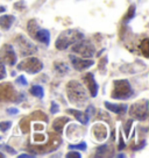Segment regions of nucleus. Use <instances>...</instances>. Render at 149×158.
<instances>
[{"label":"nucleus","instance_id":"nucleus-17","mask_svg":"<svg viewBox=\"0 0 149 158\" xmlns=\"http://www.w3.org/2000/svg\"><path fill=\"white\" fill-rule=\"evenodd\" d=\"M66 112L69 114H72L74 118L79 121L80 123L86 124L89 122V116H87V114L84 113V112H80V110H77V109H68Z\"/></svg>","mask_w":149,"mask_h":158},{"label":"nucleus","instance_id":"nucleus-25","mask_svg":"<svg viewBox=\"0 0 149 158\" xmlns=\"http://www.w3.org/2000/svg\"><path fill=\"white\" fill-rule=\"evenodd\" d=\"M107 150H109V147H107V145H103V147H100V148L97 150L96 156H97V157H99V156H105V153L107 152Z\"/></svg>","mask_w":149,"mask_h":158},{"label":"nucleus","instance_id":"nucleus-19","mask_svg":"<svg viewBox=\"0 0 149 158\" xmlns=\"http://www.w3.org/2000/svg\"><path fill=\"white\" fill-rule=\"evenodd\" d=\"M29 118L30 120H42V121H47V122H48V116H47L43 112H41V110L33 112V113L30 114Z\"/></svg>","mask_w":149,"mask_h":158},{"label":"nucleus","instance_id":"nucleus-31","mask_svg":"<svg viewBox=\"0 0 149 158\" xmlns=\"http://www.w3.org/2000/svg\"><path fill=\"white\" fill-rule=\"evenodd\" d=\"M16 81H18V83H19V84L23 85V86H27V85H28V81H27V80H26V79H25V77H23V76H20V77H19V78L16 79Z\"/></svg>","mask_w":149,"mask_h":158},{"label":"nucleus","instance_id":"nucleus-40","mask_svg":"<svg viewBox=\"0 0 149 158\" xmlns=\"http://www.w3.org/2000/svg\"><path fill=\"white\" fill-rule=\"evenodd\" d=\"M0 12H5V7H1L0 6Z\"/></svg>","mask_w":149,"mask_h":158},{"label":"nucleus","instance_id":"nucleus-37","mask_svg":"<svg viewBox=\"0 0 149 158\" xmlns=\"http://www.w3.org/2000/svg\"><path fill=\"white\" fill-rule=\"evenodd\" d=\"M125 148V143H124V139H122V137L120 136V144H119V149L121 150V149Z\"/></svg>","mask_w":149,"mask_h":158},{"label":"nucleus","instance_id":"nucleus-1","mask_svg":"<svg viewBox=\"0 0 149 158\" xmlns=\"http://www.w3.org/2000/svg\"><path fill=\"white\" fill-rule=\"evenodd\" d=\"M66 93L69 97V100L72 104H83L87 100V92L84 89V86L76 81V80H71L66 85Z\"/></svg>","mask_w":149,"mask_h":158},{"label":"nucleus","instance_id":"nucleus-21","mask_svg":"<svg viewBox=\"0 0 149 158\" xmlns=\"http://www.w3.org/2000/svg\"><path fill=\"white\" fill-rule=\"evenodd\" d=\"M55 66V71L58 72V73H65L68 71V66L64 64V63H61V62H55L54 63Z\"/></svg>","mask_w":149,"mask_h":158},{"label":"nucleus","instance_id":"nucleus-29","mask_svg":"<svg viewBox=\"0 0 149 158\" xmlns=\"http://www.w3.org/2000/svg\"><path fill=\"white\" fill-rule=\"evenodd\" d=\"M6 77V70L4 66V63L0 60V79H4Z\"/></svg>","mask_w":149,"mask_h":158},{"label":"nucleus","instance_id":"nucleus-28","mask_svg":"<svg viewBox=\"0 0 149 158\" xmlns=\"http://www.w3.org/2000/svg\"><path fill=\"white\" fill-rule=\"evenodd\" d=\"M45 139V135H41V134H35V135H34V141H35V142H37V143L43 142Z\"/></svg>","mask_w":149,"mask_h":158},{"label":"nucleus","instance_id":"nucleus-15","mask_svg":"<svg viewBox=\"0 0 149 158\" xmlns=\"http://www.w3.org/2000/svg\"><path fill=\"white\" fill-rule=\"evenodd\" d=\"M14 21H15L14 15H2V16H0V28L4 30L10 29Z\"/></svg>","mask_w":149,"mask_h":158},{"label":"nucleus","instance_id":"nucleus-26","mask_svg":"<svg viewBox=\"0 0 149 158\" xmlns=\"http://www.w3.org/2000/svg\"><path fill=\"white\" fill-rule=\"evenodd\" d=\"M11 123L10 121H5V122H0V130H2V131H6V130H8L11 128Z\"/></svg>","mask_w":149,"mask_h":158},{"label":"nucleus","instance_id":"nucleus-9","mask_svg":"<svg viewBox=\"0 0 149 158\" xmlns=\"http://www.w3.org/2000/svg\"><path fill=\"white\" fill-rule=\"evenodd\" d=\"M14 41L22 56H29V55H33L37 51V48L35 47V44H33L30 41H28L23 35L16 36Z\"/></svg>","mask_w":149,"mask_h":158},{"label":"nucleus","instance_id":"nucleus-32","mask_svg":"<svg viewBox=\"0 0 149 158\" xmlns=\"http://www.w3.org/2000/svg\"><path fill=\"white\" fill-rule=\"evenodd\" d=\"M130 127H132V120H129L128 122L125 124V134H126V136L129 135V128Z\"/></svg>","mask_w":149,"mask_h":158},{"label":"nucleus","instance_id":"nucleus-41","mask_svg":"<svg viewBox=\"0 0 149 158\" xmlns=\"http://www.w3.org/2000/svg\"><path fill=\"white\" fill-rule=\"evenodd\" d=\"M0 157H5V156H4V155H2V153L0 152Z\"/></svg>","mask_w":149,"mask_h":158},{"label":"nucleus","instance_id":"nucleus-11","mask_svg":"<svg viewBox=\"0 0 149 158\" xmlns=\"http://www.w3.org/2000/svg\"><path fill=\"white\" fill-rule=\"evenodd\" d=\"M0 60L7 65H14L16 63V54L11 44H4L0 49Z\"/></svg>","mask_w":149,"mask_h":158},{"label":"nucleus","instance_id":"nucleus-35","mask_svg":"<svg viewBox=\"0 0 149 158\" xmlns=\"http://www.w3.org/2000/svg\"><path fill=\"white\" fill-rule=\"evenodd\" d=\"M2 149H5V150H7V151H10L12 155H15V150L14 149H12L11 147H8V145H4V147H1Z\"/></svg>","mask_w":149,"mask_h":158},{"label":"nucleus","instance_id":"nucleus-7","mask_svg":"<svg viewBox=\"0 0 149 158\" xmlns=\"http://www.w3.org/2000/svg\"><path fill=\"white\" fill-rule=\"evenodd\" d=\"M43 68V64L41 62L40 59L35 58V57H29V58H26L23 59L22 62L19 63L18 65V69L22 70V71H26L28 73H37L40 72L41 70Z\"/></svg>","mask_w":149,"mask_h":158},{"label":"nucleus","instance_id":"nucleus-14","mask_svg":"<svg viewBox=\"0 0 149 158\" xmlns=\"http://www.w3.org/2000/svg\"><path fill=\"white\" fill-rule=\"evenodd\" d=\"M92 133H93V135H95L96 138H97L99 142L105 141L106 137H107V129H106V127H105L104 124H101V123L95 124L93 128H92Z\"/></svg>","mask_w":149,"mask_h":158},{"label":"nucleus","instance_id":"nucleus-38","mask_svg":"<svg viewBox=\"0 0 149 158\" xmlns=\"http://www.w3.org/2000/svg\"><path fill=\"white\" fill-rule=\"evenodd\" d=\"M34 128L36 129V130H37V129H39V130H43V128H45V127H43L42 124H35Z\"/></svg>","mask_w":149,"mask_h":158},{"label":"nucleus","instance_id":"nucleus-36","mask_svg":"<svg viewBox=\"0 0 149 158\" xmlns=\"http://www.w3.org/2000/svg\"><path fill=\"white\" fill-rule=\"evenodd\" d=\"M18 109L16 108H8L7 109V113H10V114H18Z\"/></svg>","mask_w":149,"mask_h":158},{"label":"nucleus","instance_id":"nucleus-2","mask_svg":"<svg viewBox=\"0 0 149 158\" xmlns=\"http://www.w3.org/2000/svg\"><path fill=\"white\" fill-rule=\"evenodd\" d=\"M82 39H84V35L78 30H65L57 37L55 45L58 50H64Z\"/></svg>","mask_w":149,"mask_h":158},{"label":"nucleus","instance_id":"nucleus-42","mask_svg":"<svg viewBox=\"0 0 149 158\" xmlns=\"http://www.w3.org/2000/svg\"><path fill=\"white\" fill-rule=\"evenodd\" d=\"M0 139H1V137H0Z\"/></svg>","mask_w":149,"mask_h":158},{"label":"nucleus","instance_id":"nucleus-5","mask_svg":"<svg viewBox=\"0 0 149 158\" xmlns=\"http://www.w3.org/2000/svg\"><path fill=\"white\" fill-rule=\"evenodd\" d=\"M149 102L148 100H140L138 102H135L130 106V109H129V114L130 116L135 120H140V121H143L148 118V106Z\"/></svg>","mask_w":149,"mask_h":158},{"label":"nucleus","instance_id":"nucleus-24","mask_svg":"<svg viewBox=\"0 0 149 158\" xmlns=\"http://www.w3.org/2000/svg\"><path fill=\"white\" fill-rule=\"evenodd\" d=\"M69 149L70 150H83V151H84V150H86V143H85V142H82V143L76 144V145L70 144Z\"/></svg>","mask_w":149,"mask_h":158},{"label":"nucleus","instance_id":"nucleus-39","mask_svg":"<svg viewBox=\"0 0 149 158\" xmlns=\"http://www.w3.org/2000/svg\"><path fill=\"white\" fill-rule=\"evenodd\" d=\"M19 157L20 158H32V157H34V156H30V155H20Z\"/></svg>","mask_w":149,"mask_h":158},{"label":"nucleus","instance_id":"nucleus-4","mask_svg":"<svg viewBox=\"0 0 149 158\" xmlns=\"http://www.w3.org/2000/svg\"><path fill=\"white\" fill-rule=\"evenodd\" d=\"M27 28H28V31H29V34L32 35L33 39L37 40V41H40L45 44H49L50 33L45 29H41L35 20H30L28 25H27Z\"/></svg>","mask_w":149,"mask_h":158},{"label":"nucleus","instance_id":"nucleus-3","mask_svg":"<svg viewBox=\"0 0 149 158\" xmlns=\"http://www.w3.org/2000/svg\"><path fill=\"white\" fill-rule=\"evenodd\" d=\"M114 87L112 91V98L114 99H127L133 94L132 86L128 80L121 79V80H114Z\"/></svg>","mask_w":149,"mask_h":158},{"label":"nucleus","instance_id":"nucleus-8","mask_svg":"<svg viewBox=\"0 0 149 158\" xmlns=\"http://www.w3.org/2000/svg\"><path fill=\"white\" fill-rule=\"evenodd\" d=\"M0 101L2 102H16L19 101V95L15 92L11 83H4L0 85Z\"/></svg>","mask_w":149,"mask_h":158},{"label":"nucleus","instance_id":"nucleus-10","mask_svg":"<svg viewBox=\"0 0 149 158\" xmlns=\"http://www.w3.org/2000/svg\"><path fill=\"white\" fill-rule=\"evenodd\" d=\"M72 51L83 57H92L95 55V45L90 41L82 39L80 42H76V44L72 47Z\"/></svg>","mask_w":149,"mask_h":158},{"label":"nucleus","instance_id":"nucleus-30","mask_svg":"<svg viewBox=\"0 0 149 158\" xmlns=\"http://www.w3.org/2000/svg\"><path fill=\"white\" fill-rule=\"evenodd\" d=\"M60 110V107H58V105L56 104L55 101H51V108H50V112L53 114H56L57 112Z\"/></svg>","mask_w":149,"mask_h":158},{"label":"nucleus","instance_id":"nucleus-20","mask_svg":"<svg viewBox=\"0 0 149 158\" xmlns=\"http://www.w3.org/2000/svg\"><path fill=\"white\" fill-rule=\"evenodd\" d=\"M30 93L33 94L34 97H37V98L42 99L43 95H45V91H43V89H42L41 86H39V85H34V86L30 89Z\"/></svg>","mask_w":149,"mask_h":158},{"label":"nucleus","instance_id":"nucleus-13","mask_svg":"<svg viewBox=\"0 0 149 158\" xmlns=\"http://www.w3.org/2000/svg\"><path fill=\"white\" fill-rule=\"evenodd\" d=\"M83 81H84V84L86 85V87L87 89L90 91V94H91V97H93L95 98L97 93H98V85L96 83L95 80V76L92 73H86L83 76Z\"/></svg>","mask_w":149,"mask_h":158},{"label":"nucleus","instance_id":"nucleus-18","mask_svg":"<svg viewBox=\"0 0 149 158\" xmlns=\"http://www.w3.org/2000/svg\"><path fill=\"white\" fill-rule=\"evenodd\" d=\"M66 122H69V118H65V116H63V118H57L54 122H53V127H54V129L58 134H62L63 127L65 126Z\"/></svg>","mask_w":149,"mask_h":158},{"label":"nucleus","instance_id":"nucleus-12","mask_svg":"<svg viewBox=\"0 0 149 158\" xmlns=\"http://www.w3.org/2000/svg\"><path fill=\"white\" fill-rule=\"evenodd\" d=\"M70 60L74 65V68L77 71H83V70L90 68L91 65H93V60L92 59H83L79 57H76L74 55H70Z\"/></svg>","mask_w":149,"mask_h":158},{"label":"nucleus","instance_id":"nucleus-27","mask_svg":"<svg viewBox=\"0 0 149 158\" xmlns=\"http://www.w3.org/2000/svg\"><path fill=\"white\" fill-rule=\"evenodd\" d=\"M134 12H135V7H134V6H132V7H129V10H128V14H127V16H126V19H125V21H127V20L132 19V18L134 16Z\"/></svg>","mask_w":149,"mask_h":158},{"label":"nucleus","instance_id":"nucleus-6","mask_svg":"<svg viewBox=\"0 0 149 158\" xmlns=\"http://www.w3.org/2000/svg\"><path fill=\"white\" fill-rule=\"evenodd\" d=\"M50 139L47 145H39V147H33V145H29V151L33 153H45V152H50L51 150L54 151L55 149L57 148L58 145L61 144V138L58 135L56 134L50 133L49 134Z\"/></svg>","mask_w":149,"mask_h":158},{"label":"nucleus","instance_id":"nucleus-22","mask_svg":"<svg viewBox=\"0 0 149 158\" xmlns=\"http://www.w3.org/2000/svg\"><path fill=\"white\" fill-rule=\"evenodd\" d=\"M29 116L28 118H22L21 120V122H20V128L21 130H22V133H25L27 134L28 131H29Z\"/></svg>","mask_w":149,"mask_h":158},{"label":"nucleus","instance_id":"nucleus-34","mask_svg":"<svg viewBox=\"0 0 149 158\" xmlns=\"http://www.w3.org/2000/svg\"><path fill=\"white\" fill-rule=\"evenodd\" d=\"M86 114H87V116L93 115V114H95V107H93V106H89V107H87V110H86Z\"/></svg>","mask_w":149,"mask_h":158},{"label":"nucleus","instance_id":"nucleus-16","mask_svg":"<svg viewBox=\"0 0 149 158\" xmlns=\"http://www.w3.org/2000/svg\"><path fill=\"white\" fill-rule=\"evenodd\" d=\"M105 106L106 108L109 109L111 112L117 114H125L126 110H127V105H117V104H111L109 101L105 102Z\"/></svg>","mask_w":149,"mask_h":158},{"label":"nucleus","instance_id":"nucleus-23","mask_svg":"<svg viewBox=\"0 0 149 158\" xmlns=\"http://www.w3.org/2000/svg\"><path fill=\"white\" fill-rule=\"evenodd\" d=\"M140 48L142 50L144 57H149V40L148 39H144L143 41H142V43L140 44Z\"/></svg>","mask_w":149,"mask_h":158},{"label":"nucleus","instance_id":"nucleus-33","mask_svg":"<svg viewBox=\"0 0 149 158\" xmlns=\"http://www.w3.org/2000/svg\"><path fill=\"white\" fill-rule=\"evenodd\" d=\"M66 157H68V158H74V157H76V158H80L82 156H80V153H79V152H69L68 155H66Z\"/></svg>","mask_w":149,"mask_h":158}]
</instances>
